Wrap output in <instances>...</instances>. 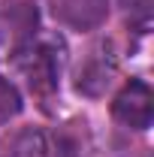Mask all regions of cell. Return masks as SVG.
<instances>
[{"mask_svg":"<svg viewBox=\"0 0 154 157\" xmlns=\"http://www.w3.org/2000/svg\"><path fill=\"white\" fill-rule=\"evenodd\" d=\"M115 70H118V63H115V55H112V45H109V42H100V45H94V48L88 52L85 63L79 67L76 88L82 94H88V97H100V94L112 85Z\"/></svg>","mask_w":154,"mask_h":157,"instance_id":"277c9868","label":"cell"},{"mask_svg":"<svg viewBox=\"0 0 154 157\" xmlns=\"http://www.w3.org/2000/svg\"><path fill=\"white\" fill-rule=\"evenodd\" d=\"M112 115H115L118 124H124L130 130H148L151 127V118H154V94H151V88L142 78L127 82L118 91L115 103H112Z\"/></svg>","mask_w":154,"mask_h":157,"instance_id":"7a4b0ae2","label":"cell"},{"mask_svg":"<svg viewBox=\"0 0 154 157\" xmlns=\"http://www.w3.org/2000/svg\"><path fill=\"white\" fill-rule=\"evenodd\" d=\"M52 15L70 30H94L109 18V0H52Z\"/></svg>","mask_w":154,"mask_h":157,"instance_id":"5b68a950","label":"cell"},{"mask_svg":"<svg viewBox=\"0 0 154 157\" xmlns=\"http://www.w3.org/2000/svg\"><path fill=\"white\" fill-rule=\"evenodd\" d=\"M18 112H21V94H18V88H15L9 78L0 76V124L12 121Z\"/></svg>","mask_w":154,"mask_h":157,"instance_id":"52a82bcc","label":"cell"},{"mask_svg":"<svg viewBox=\"0 0 154 157\" xmlns=\"http://www.w3.org/2000/svg\"><path fill=\"white\" fill-rule=\"evenodd\" d=\"M12 60H15L18 73L27 78L30 91L52 94L58 88L60 67H64V45L52 36H33Z\"/></svg>","mask_w":154,"mask_h":157,"instance_id":"6da1fadb","label":"cell"},{"mask_svg":"<svg viewBox=\"0 0 154 157\" xmlns=\"http://www.w3.org/2000/svg\"><path fill=\"white\" fill-rule=\"evenodd\" d=\"M37 36V9L18 3L0 15V60H12L21 48Z\"/></svg>","mask_w":154,"mask_h":157,"instance_id":"3957f363","label":"cell"},{"mask_svg":"<svg viewBox=\"0 0 154 157\" xmlns=\"http://www.w3.org/2000/svg\"><path fill=\"white\" fill-rule=\"evenodd\" d=\"M12 157H76V148L60 133L42 130V127H27L15 139Z\"/></svg>","mask_w":154,"mask_h":157,"instance_id":"8992f818","label":"cell"}]
</instances>
